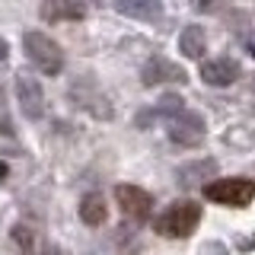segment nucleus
I'll list each match as a JSON object with an SVG mask.
<instances>
[{
  "mask_svg": "<svg viewBox=\"0 0 255 255\" xmlns=\"http://www.w3.org/2000/svg\"><path fill=\"white\" fill-rule=\"evenodd\" d=\"M198 223H201V204L191 198H179L153 220V230L166 239H185L198 230Z\"/></svg>",
  "mask_w": 255,
  "mask_h": 255,
  "instance_id": "f257e3e1",
  "label": "nucleus"
},
{
  "mask_svg": "<svg viewBox=\"0 0 255 255\" xmlns=\"http://www.w3.org/2000/svg\"><path fill=\"white\" fill-rule=\"evenodd\" d=\"M0 179H6V163H0Z\"/></svg>",
  "mask_w": 255,
  "mask_h": 255,
  "instance_id": "2eb2a0df",
  "label": "nucleus"
},
{
  "mask_svg": "<svg viewBox=\"0 0 255 255\" xmlns=\"http://www.w3.org/2000/svg\"><path fill=\"white\" fill-rule=\"evenodd\" d=\"M6 54H10V45H6L3 38H0V61H6Z\"/></svg>",
  "mask_w": 255,
  "mask_h": 255,
  "instance_id": "ddd939ff",
  "label": "nucleus"
},
{
  "mask_svg": "<svg viewBox=\"0 0 255 255\" xmlns=\"http://www.w3.org/2000/svg\"><path fill=\"white\" fill-rule=\"evenodd\" d=\"M115 201H118V207H122V214L131 217V220H147L150 211H153L150 191H143L137 185H115Z\"/></svg>",
  "mask_w": 255,
  "mask_h": 255,
  "instance_id": "423d86ee",
  "label": "nucleus"
},
{
  "mask_svg": "<svg viewBox=\"0 0 255 255\" xmlns=\"http://www.w3.org/2000/svg\"><path fill=\"white\" fill-rule=\"evenodd\" d=\"M86 6L80 0H45L42 3V19L61 22V19H83Z\"/></svg>",
  "mask_w": 255,
  "mask_h": 255,
  "instance_id": "9d476101",
  "label": "nucleus"
},
{
  "mask_svg": "<svg viewBox=\"0 0 255 255\" xmlns=\"http://www.w3.org/2000/svg\"><path fill=\"white\" fill-rule=\"evenodd\" d=\"M109 217V207H106V198L99 195V191H90V195L80 201V220L86 223V227H102Z\"/></svg>",
  "mask_w": 255,
  "mask_h": 255,
  "instance_id": "9b49d317",
  "label": "nucleus"
},
{
  "mask_svg": "<svg viewBox=\"0 0 255 255\" xmlns=\"http://www.w3.org/2000/svg\"><path fill=\"white\" fill-rule=\"evenodd\" d=\"M246 51H249L252 58H255V35H249V42H246Z\"/></svg>",
  "mask_w": 255,
  "mask_h": 255,
  "instance_id": "4468645a",
  "label": "nucleus"
},
{
  "mask_svg": "<svg viewBox=\"0 0 255 255\" xmlns=\"http://www.w3.org/2000/svg\"><path fill=\"white\" fill-rule=\"evenodd\" d=\"M22 48H26V58L45 77H58L64 70V51L51 35H45V32H26L22 35Z\"/></svg>",
  "mask_w": 255,
  "mask_h": 255,
  "instance_id": "f03ea898",
  "label": "nucleus"
},
{
  "mask_svg": "<svg viewBox=\"0 0 255 255\" xmlns=\"http://www.w3.org/2000/svg\"><path fill=\"white\" fill-rule=\"evenodd\" d=\"M179 51L185 54V58L198 61L201 54L207 51V38H204V29L201 26H185L179 32Z\"/></svg>",
  "mask_w": 255,
  "mask_h": 255,
  "instance_id": "f8f14e48",
  "label": "nucleus"
},
{
  "mask_svg": "<svg viewBox=\"0 0 255 255\" xmlns=\"http://www.w3.org/2000/svg\"><path fill=\"white\" fill-rule=\"evenodd\" d=\"M115 10L131 19H143V22H156L163 19V0H115Z\"/></svg>",
  "mask_w": 255,
  "mask_h": 255,
  "instance_id": "1a4fd4ad",
  "label": "nucleus"
},
{
  "mask_svg": "<svg viewBox=\"0 0 255 255\" xmlns=\"http://www.w3.org/2000/svg\"><path fill=\"white\" fill-rule=\"evenodd\" d=\"M140 80H143V86H159V83H185L188 74L179 67V64H172L169 58H159V54H153V58L143 64Z\"/></svg>",
  "mask_w": 255,
  "mask_h": 255,
  "instance_id": "0eeeda50",
  "label": "nucleus"
},
{
  "mask_svg": "<svg viewBox=\"0 0 255 255\" xmlns=\"http://www.w3.org/2000/svg\"><path fill=\"white\" fill-rule=\"evenodd\" d=\"M243 77V67L233 58H214L201 64V80L207 86H230Z\"/></svg>",
  "mask_w": 255,
  "mask_h": 255,
  "instance_id": "6e6552de",
  "label": "nucleus"
},
{
  "mask_svg": "<svg viewBox=\"0 0 255 255\" xmlns=\"http://www.w3.org/2000/svg\"><path fill=\"white\" fill-rule=\"evenodd\" d=\"M204 198L211 204H223V207H249L255 198V182L252 179H214L204 185Z\"/></svg>",
  "mask_w": 255,
  "mask_h": 255,
  "instance_id": "7ed1b4c3",
  "label": "nucleus"
},
{
  "mask_svg": "<svg viewBox=\"0 0 255 255\" xmlns=\"http://www.w3.org/2000/svg\"><path fill=\"white\" fill-rule=\"evenodd\" d=\"M16 102H19V112L29 118V122H38L45 115V93H42V83L29 74H19L16 77Z\"/></svg>",
  "mask_w": 255,
  "mask_h": 255,
  "instance_id": "39448f33",
  "label": "nucleus"
},
{
  "mask_svg": "<svg viewBox=\"0 0 255 255\" xmlns=\"http://www.w3.org/2000/svg\"><path fill=\"white\" fill-rule=\"evenodd\" d=\"M169 137L179 143V147H198L204 140V118L198 112L179 109L169 118Z\"/></svg>",
  "mask_w": 255,
  "mask_h": 255,
  "instance_id": "20e7f679",
  "label": "nucleus"
}]
</instances>
